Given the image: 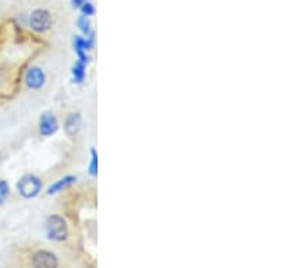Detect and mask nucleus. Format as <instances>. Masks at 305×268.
Here are the masks:
<instances>
[{
    "label": "nucleus",
    "mask_w": 305,
    "mask_h": 268,
    "mask_svg": "<svg viewBox=\"0 0 305 268\" xmlns=\"http://www.w3.org/2000/svg\"><path fill=\"white\" fill-rule=\"evenodd\" d=\"M46 233L53 241H66L68 237V226L66 220L60 216H50L46 221Z\"/></svg>",
    "instance_id": "f257e3e1"
},
{
    "label": "nucleus",
    "mask_w": 305,
    "mask_h": 268,
    "mask_svg": "<svg viewBox=\"0 0 305 268\" xmlns=\"http://www.w3.org/2000/svg\"><path fill=\"white\" fill-rule=\"evenodd\" d=\"M42 188V182L34 175H26L18 183V191L23 198L31 199L39 194Z\"/></svg>",
    "instance_id": "f03ea898"
},
{
    "label": "nucleus",
    "mask_w": 305,
    "mask_h": 268,
    "mask_svg": "<svg viewBox=\"0 0 305 268\" xmlns=\"http://www.w3.org/2000/svg\"><path fill=\"white\" fill-rule=\"evenodd\" d=\"M30 26L33 30L39 31V33L49 30L52 27V15L48 10H34L30 15Z\"/></svg>",
    "instance_id": "7ed1b4c3"
},
{
    "label": "nucleus",
    "mask_w": 305,
    "mask_h": 268,
    "mask_svg": "<svg viewBox=\"0 0 305 268\" xmlns=\"http://www.w3.org/2000/svg\"><path fill=\"white\" fill-rule=\"evenodd\" d=\"M31 265L34 267H58V259L57 256L52 252L46 251V249H41L37 251L33 255L31 259Z\"/></svg>",
    "instance_id": "20e7f679"
},
{
    "label": "nucleus",
    "mask_w": 305,
    "mask_h": 268,
    "mask_svg": "<svg viewBox=\"0 0 305 268\" xmlns=\"http://www.w3.org/2000/svg\"><path fill=\"white\" fill-rule=\"evenodd\" d=\"M58 129V122H57L56 117L52 115V114H44L41 119H39V133L45 136V137H49L54 134Z\"/></svg>",
    "instance_id": "39448f33"
},
{
    "label": "nucleus",
    "mask_w": 305,
    "mask_h": 268,
    "mask_svg": "<svg viewBox=\"0 0 305 268\" xmlns=\"http://www.w3.org/2000/svg\"><path fill=\"white\" fill-rule=\"evenodd\" d=\"M25 82H26V84L29 88L38 90V88H41V87L45 84L44 71L41 70V68H38V66L31 68V70H29V72L26 74Z\"/></svg>",
    "instance_id": "423d86ee"
},
{
    "label": "nucleus",
    "mask_w": 305,
    "mask_h": 268,
    "mask_svg": "<svg viewBox=\"0 0 305 268\" xmlns=\"http://www.w3.org/2000/svg\"><path fill=\"white\" fill-rule=\"evenodd\" d=\"M94 46V41H92V37H90L88 39L80 38V37H76L75 38V50L78 53L79 58L83 64H87L88 62V56H87V50Z\"/></svg>",
    "instance_id": "0eeeda50"
},
{
    "label": "nucleus",
    "mask_w": 305,
    "mask_h": 268,
    "mask_svg": "<svg viewBox=\"0 0 305 268\" xmlns=\"http://www.w3.org/2000/svg\"><path fill=\"white\" fill-rule=\"evenodd\" d=\"M80 127H82V117L79 113H72L67 117L66 121V133L68 137H75L76 134L80 131Z\"/></svg>",
    "instance_id": "6e6552de"
},
{
    "label": "nucleus",
    "mask_w": 305,
    "mask_h": 268,
    "mask_svg": "<svg viewBox=\"0 0 305 268\" xmlns=\"http://www.w3.org/2000/svg\"><path fill=\"white\" fill-rule=\"evenodd\" d=\"M75 182H76V177L75 176L63 177V179H60L58 182H56L54 184H52V186L49 187L48 194L52 195V194H54V192H58V191L66 190V188H68L70 186H72Z\"/></svg>",
    "instance_id": "1a4fd4ad"
},
{
    "label": "nucleus",
    "mask_w": 305,
    "mask_h": 268,
    "mask_svg": "<svg viewBox=\"0 0 305 268\" xmlns=\"http://www.w3.org/2000/svg\"><path fill=\"white\" fill-rule=\"evenodd\" d=\"M72 74H74V80L78 84H82L86 78V68H84V64L82 61H79L75 64V66L72 68Z\"/></svg>",
    "instance_id": "9d476101"
},
{
    "label": "nucleus",
    "mask_w": 305,
    "mask_h": 268,
    "mask_svg": "<svg viewBox=\"0 0 305 268\" xmlns=\"http://www.w3.org/2000/svg\"><path fill=\"white\" fill-rule=\"evenodd\" d=\"M10 195V187L6 180H0V205H3L6 202V199L9 198Z\"/></svg>",
    "instance_id": "9b49d317"
},
{
    "label": "nucleus",
    "mask_w": 305,
    "mask_h": 268,
    "mask_svg": "<svg viewBox=\"0 0 305 268\" xmlns=\"http://www.w3.org/2000/svg\"><path fill=\"white\" fill-rule=\"evenodd\" d=\"M98 173V155L96 151L92 148L91 149V164H90V175L91 176H96Z\"/></svg>",
    "instance_id": "f8f14e48"
},
{
    "label": "nucleus",
    "mask_w": 305,
    "mask_h": 268,
    "mask_svg": "<svg viewBox=\"0 0 305 268\" xmlns=\"http://www.w3.org/2000/svg\"><path fill=\"white\" fill-rule=\"evenodd\" d=\"M78 23H79V27L82 29V31H83L84 34H86V35L92 34L91 27H90V21H88V18L86 17V15L80 17V19H79Z\"/></svg>",
    "instance_id": "ddd939ff"
},
{
    "label": "nucleus",
    "mask_w": 305,
    "mask_h": 268,
    "mask_svg": "<svg viewBox=\"0 0 305 268\" xmlns=\"http://www.w3.org/2000/svg\"><path fill=\"white\" fill-rule=\"evenodd\" d=\"M80 9H82V13H83V15H86V17H90V15H92V14L95 13L94 6H92L91 3H88V2H84L83 5L80 6Z\"/></svg>",
    "instance_id": "4468645a"
},
{
    "label": "nucleus",
    "mask_w": 305,
    "mask_h": 268,
    "mask_svg": "<svg viewBox=\"0 0 305 268\" xmlns=\"http://www.w3.org/2000/svg\"><path fill=\"white\" fill-rule=\"evenodd\" d=\"M86 0H72V3H74L75 7H80V6L83 5Z\"/></svg>",
    "instance_id": "2eb2a0df"
}]
</instances>
